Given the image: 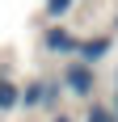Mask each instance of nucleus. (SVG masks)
<instances>
[{
	"mask_svg": "<svg viewBox=\"0 0 118 122\" xmlns=\"http://www.w3.org/2000/svg\"><path fill=\"white\" fill-rule=\"evenodd\" d=\"M51 122H72V118H68V114H55V118H51Z\"/></svg>",
	"mask_w": 118,
	"mask_h": 122,
	"instance_id": "9",
	"label": "nucleus"
},
{
	"mask_svg": "<svg viewBox=\"0 0 118 122\" xmlns=\"http://www.w3.org/2000/svg\"><path fill=\"white\" fill-rule=\"evenodd\" d=\"M84 122H114L110 101H93V105H89V114H84Z\"/></svg>",
	"mask_w": 118,
	"mask_h": 122,
	"instance_id": "6",
	"label": "nucleus"
},
{
	"mask_svg": "<svg viewBox=\"0 0 118 122\" xmlns=\"http://www.w3.org/2000/svg\"><path fill=\"white\" fill-rule=\"evenodd\" d=\"M110 114H114V122H118V88H114V101H110Z\"/></svg>",
	"mask_w": 118,
	"mask_h": 122,
	"instance_id": "8",
	"label": "nucleus"
},
{
	"mask_svg": "<svg viewBox=\"0 0 118 122\" xmlns=\"http://www.w3.org/2000/svg\"><path fill=\"white\" fill-rule=\"evenodd\" d=\"M17 88H21V84H13L9 76H0V114H13V110H17Z\"/></svg>",
	"mask_w": 118,
	"mask_h": 122,
	"instance_id": "5",
	"label": "nucleus"
},
{
	"mask_svg": "<svg viewBox=\"0 0 118 122\" xmlns=\"http://www.w3.org/2000/svg\"><path fill=\"white\" fill-rule=\"evenodd\" d=\"M110 51H114V34H97V38H80V46H76V55H72V59L93 63V67H97Z\"/></svg>",
	"mask_w": 118,
	"mask_h": 122,
	"instance_id": "4",
	"label": "nucleus"
},
{
	"mask_svg": "<svg viewBox=\"0 0 118 122\" xmlns=\"http://www.w3.org/2000/svg\"><path fill=\"white\" fill-rule=\"evenodd\" d=\"M42 46H47L51 55H63V59H72V55H76V46H80V34H72L63 21H51V30L42 34Z\"/></svg>",
	"mask_w": 118,
	"mask_h": 122,
	"instance_id": "3",
	"label": "nucleus"
},
{
	"mask_svg": "<svg viewBox=\"0 0 118 122\" xmlns=\"http://www.w3.org/2000/svg\"><path fill=\"white\" fill-rule=\"evenodd\" d=\"M59 84H63V93H72V97H84V101H93L97 67H93V63H80V59H68L63 76H59Z\"/></svg>",
	"mask_w": 118,
	"mask_h": 122,
	"instance_id": "1",
	"label": "nucleus"
},
{
	"mask_svg": "<svg viewBox=\"0 0 118 122\" xmlns=\"http://www.w3.org/2000/svg\"><path fill=\"white\" fill-rule=\"evenodd\" d=\"M72 4H76V0H47V17L51 21H63V17L72 13Z\"/></svg>",
	"mask_w": 118,
	"mask_h": 122,
	"instance_id": "7",
	"label": "nucleus"
},
{
	"mask_svg": "<svg viewBox=\"0 0 118 122\" xmlns=\"http://www.w3.org/2000/svg\"><path fill=\"white\" fill-rule=\"evenodd\" d=\"M59 97H63L59 80H30L25 88H17V105H25V110H55Z\"/></svg>",
	"mask_w": 118,
	"mask_h": 122,
	"instance_id": "2",
	"label": "nucleus"
},
{
	"mask_svg": "<svg viewBox=\"0 0 118 122\" xmlns=\"http://www.w3.org/2000/svg\"><path fill=\"white\" fill-rule=\"evenodd\" d=\"M114 30H118V17H114Z\"/></svg>",
	"mask_w": 118,
	"mask_h": 122,
	"instance_id": "10",
	"label": "nucleus"
}]
</instances>
